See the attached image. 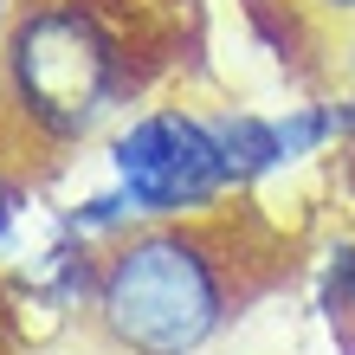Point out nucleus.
Here are the masks:
<instances>
[{"label": "nucleus", "instance_id": "nucleus-5", "mask_svg": "<svg viewBox=\"0 0 355 355\" xmlns=\"http://www.w3.org/2000/svg\"><path fill=\"white\" fill-rule=\"evenodd\" d=\"M278 136H284V168H291V162H304V155H317L323 142L343 136L336 103H297L291 116H278Z\"/></svg>", "mask_w": 355, "mask_h": 355}, {"label": "nucleus", "instance_id": "nucleus-4", "mask_svg": "<svg viewBox=\"0 0 355 355\" xmlns=\"http://www.w3.org/2000/svg\"><path fill=\"white\" fill-rule=\"evenodd\" d=\"M214 136H220V155H226V175H233V187H252V181H265V175L284 168L278 116L226 110V116H214Z\"/></svg>", "mask_w": 355, "mask_h": 355}, {"label": "nucleus", "instance_id": "nucleus-2", "mask_svg": "<svg viewBox=\"0 0 355 355\" xmlns=\"http://www.w3.org/2000/svg\"><path fill=\"white\" fill-rule=\"evenodd\" d=\"M123 85H130V52L85 0H39L7 26L0 46L7 110L52 149L85 142L116 110Z\"/></svg>", "mask_w": 355, "mask_h": 355}, {"label": "nucleus", "instance_id": "nucleus-1", "mask_svg": "<svg viewBox=\"0 0 355 355\" xmlns=\"http://www.w3.org/2000/svg\"><path fill=\"white\" fill-rule=\"evenodd\" d=\"M233 265L207 226L155 220L97 259L91 323L110 355H200L233 317Z\"/></svg>", "mask_w": 355, "mask_h": 355}, {"label": "nucleus", "instance_id": "nucleus-3", "mask_svg": "<svg viewBox=\"0 0 355 355\" xmlns=\"http://www.w3.org/2000/svg\"><path fill=\"white\" fill-rule=\"evenodd\" d=\"M110 181L136 207L142 226L155 220H200L233 175H226L214 116L194 110H142L110 136Z\"/></svg>", "mask_w": 355, "mask_h": 355}, {"label": "nucleus", "instance_id": "nucleus-6", "mask_svg": "<svg viewBox=\"0 0 355 355\" xmlns=\"http://www.w3.org/2000/svg\"><path fill=\"white\" fill-rule=\"evenodd\" d=\"M7 19H13V0H0V26H7Z\"/></svg>", "mask_w": 355, "mask_h": 355}]
</instances>
